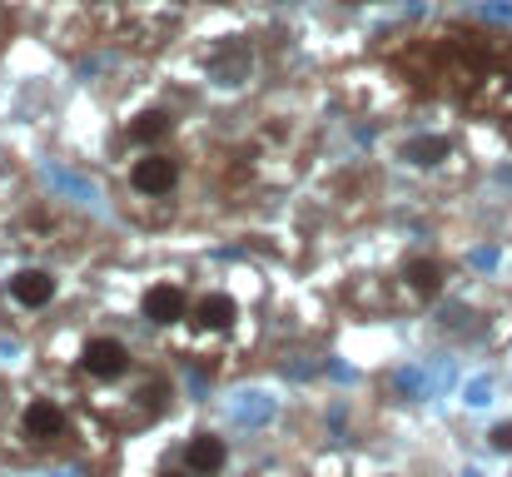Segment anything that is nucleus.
Masks as SVG:
<instances>
[{"label":"nucleus","instance_id":"obj_1","mask_svg":"<svg viewBox=\"0 0 512 477\" xmlns=\"http://www.w3.org/2000/svg\"><path fill=\"white\" fill-rule=\"evenodd\" d=\"M130 368H135V353H130V343L115 338V333H100V338H90V343L80 348V373H85L90 383H115V378H125Z\"/></svg>","mask_w":512,"mask_h":477},{"label":"nucleus","instance_id":"obj_2","mask_svg":"<svg viewBox=\"0 0 512 477\" xmlns=\"http://www.w3.org/2000/svg\"><path fill=\"white\" fill-rule=\"evenodd\" d=\"M130 189L145 194V199H170L179 189V159L165 155V150H150L130 164Z\"/></svg>","mask_w":512,"mask_h":477},{"label":"nucleus","instance_id":"obj_3","mask_svg":"<svg viewBox=\"0 0 512 477\" xmlns=\"http://www.w3.org/2000/svg\"><path fill=\"white\" fill-rule=\"evenodd\" d=\"M65 408L55 403V398H30L25 403V413H20V438L25 443H35V448H50V443H60L65 438Z\"/></svg>","mask_w":512,"mask_h":477},{"label":"nucleus","instance_id":"obj_4","mask_svg":"<svg viewBox=\"0 0 512 477\" xmlns=\"http://www.w3.org/2000/svg\"><path fill=\"white\" fill-rule=\"evenodd\" d=\"M140 314L150 318L155 328H174V323L189 318V294L179 284H150L145 299H140Z\"/></svg>","mask_w":512,"mask_h":477},{"label":"nucleus","instance_id":"obj_5","mask_svg":"<svg viewBox=\"0 0 512 477\" xmlns=\"http://www.w3.org/2000/svg\"><path fill=\"white\" fill-rule=\"evenodd\" d=\"M224 463H229L224 438H214V433H194V438L184 443V468H189L194 477H219L224 473Z\"/></svg>","mask_w":512,"mask_h":477},{"label":"nucleus","instance_id":"obj_6","mask_svg":"<svg viewBox=\"0 0 512 477\" xmlns=\"http://www.w3.org/2000/svg\"><path fill=\"white\" fill-rule=\"evenodd\" d=\"M10 299H15L20 309H45V304L55 299V274H50V269H20V274L10 279Z\"/></svg>","mask_w":512,"mask_h":477},{"label":"nucleus","instance_id":"obj_7","mask_svg":"<svg viewBox=\"0 0 512 477\" xmlns=\"http://www.w3.org/2000/svg\"><path fill=\"white\" fill-rule=\"evenodd\" d=\"M189 318H194L199 333H229V328L239 323V304H234L229 294H204Z\"/></svg>","mask_w":512,"mask_h":477},{"label":"nucleus","instance_id":"obj_8","mask_svg":"<svg viewBox=\"0 0 512 477\" xmlns=\"http://www.w3.org/2000/svg\"><path fill=\"white\" fill-rule=\"evenodd\" d=\"M403 284H408L418 299H433V294L443 289V264H438V259H413V264L403 269Z\"/></svg>","mask_w":512,"mask_h":477},{"label":"nucleus","instance_id":"obj_9","mask_svg":"<svg viewBox=\"0 0 512 477\" xmlns=\"http://www.w3.org/2000/svg\"><path fill=\"white\" fill-rule=\"evenodd\" d=\"M170 130H174L170 110H145V115H140V120L125 130V135H130V145H155V140H165Z\"/></svg>","mask_w":512,"mask_h":477},{"label":"nucleus","instance_id":"obj_10","mask_svg":"<svg viewBox=\"0 0 512 477\" xmlns=\"http://www.w3.org/2000/svg\"><path fill=\"white\" fill-rule=\"evenodd\" d=\"M433 155H448V140H413L408 145V159H418V164H433Z\"/></svg>","mask_w":512,"mask_h":477},{"label":"nucleus","instance_id":"obj_11","mask_svg":"<svg viewBox=\"0 0 512 477\" xmlns=\"http://www.w3.org/2000/svg\"><path fill=\"white\" fill-rule=\"evenodd\" d=\"M493 448H498V453H512V423L493 428Z\"/></svg>","mask_w":512,"mask_h":477},{"label":"nucleus","instance_id":"obj_12","mask_svg":"<svg viewBox=\"0 0 512 477\" xmlns=\"http://www.w3.org/2000/svg\"><path fill=\"white\" fill-rule=\"evenodd\" d=\"M160 477H194L189 468H170V473H160Z\"/></svg>","mask_w":512,"mask_h":477}]
</instances>
